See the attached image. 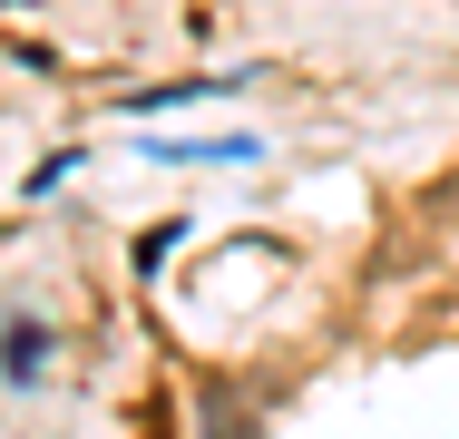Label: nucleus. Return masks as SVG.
Wrapping results in <instances>:
<instances>
[{"label":"nucleus","instance_id":"2","mask_svg":"<svg viewBox=\"0 0 459 439\" xmlns=\"http://www.w3.org/2000/svg\"><path fill=\"white\" fill-rule=\"evenodd\" d=\"M0 371H10V381H39V371H49V332H39V323H10V332H0Z\"/></svg>","mask_w":459,"mask_h":439},{"label":"nucleus","instance_id":"1","mask_svg":"<svg viewBox=\"0 0 459 439\" xmlns=\"http://www.w3.org/2000/svg\"><path fill=\"white\" fill-rule=\"evenodd\" d=\"M137 157H157V167H245L255 137H137Z\"/></svg>","mask_w":459,"mask_h":439}]
</instances>
